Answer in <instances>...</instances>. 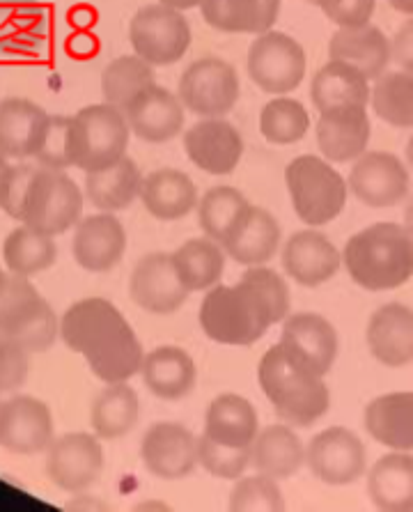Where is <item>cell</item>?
I'll return each instance as SVG.
<instances>
[{
	"instance_id": "cell-1",
	"label": "cell",
	"mask_w": 413,
	"mask_h": 512,
	"mask_svg": "<svg viewBox=\"0 0 413 512\" xmlns=\"http://www.w3.org/2000/svg\"><path fill=\"white\" fill-rule=\"evenodd\" d=\"M60 336L104 384L129 382L143 368L145 352L136 331L108 299L88 297L69 306Z\"/></svg>"
},
{
	"instance_id": "cell-2",
	"label": "cell",
	"mask_w": 413,
	"mask_h": 512,
	"mask_svg": "<svg viewBox=\"0 0 413 512\" xmlns=\"http://www.w3.org/2000/svg\"><path fill=\"white\" fill-rule=\"evenodd\" d=\"M342 265L363 290H397L413 278V237L397 223H374L349 237Z\"/></svg>"
},
{
	"instance_id": "cell-3",
	"label": "cell",
	"mask_w": 413,
	"mask_h": 512,
	"mask_svg": "<svg viewBox=\"0 0 413 512\" xmlns=\"http://www.w3.org/2000/svg\"><path fill=\"white\" fill-rule=\"evenodd\" d=\"M257 379L276 414L287 425L310 428L331 407V393L324 377L296 361L280 343L260 359Z\"/></svg>"
},
{
	"instance_id": "cell-4",
	"label": "cell",
	"mask_w": 413,
	"mask_h": 512,
	"mask_svg": "<svg viewBox=\"0 0 413 512\" xmlns=\"http://www.w3.org/2000/svg\"><path fill=\"white\" fill-rule=\"evenodd\" d=\"M200 324L214 343L248 347L274 327V315L260 290L239 278L237 285L209 287L200 306Z\"/></svg>"
},
{
	"instance_id": "cell-5",
	"label": "cell",
	"mask_w": 413,
	"mask_h": 512,
	"mask_svg": "<svg viewBox=\"0 0 413 512\" xmlns=\"http://www.w3.org/2000/svg\"><path fill=\"white\" fill-rule=\"evenodd\" d=\"M294 212L306 226H326L338 219L347 205L349 186L331 161L315 154L296 157L285 173Z\"/></svg>"
},
{
	"instance_id": "cell-6",
	"label": "cell",
	"mask_w": 413,
	"mask_h": 512,
	"mask_svg": "<svg viewBox=\"0 0 413 512\" xmlns=\"http://www.w3.org/2000/svg\"><path fill=\"white\" fill-rule=\"evenodd\" d=\"M74 118V166L90 173L124 157L131 127L127 115L113 104H92Z\"/></svg>"
},
{
	"instance_id": "cell-7",
	"label": "cell",
	"mask_w": 413,
	"mask_h": 512,
	"mask_svg": "<svg viewBox=\"0 0 413 512\" xmlns=\"http://www.w3.org/2000/svg\"><path fill=\"white\" fill-rule=\"evenodd\" d=\"M83 212V191L65 170L40 166L30 186L21 223L56 237L76 228Z\"/></svg>"
},
{
	"instance_id": "cell-8",
	"label": "cell",
	"mask_w": 413,
	"mask_h": 512,
	"mask_svg": "<svg viewBox=\"0 0 413 512\" xmlns=\"http://www.w3.org/2000/svg\"><path fill=\"white\" fill-rule=\"evenodd\" d=\"M129 40L134 53L152 67L175 65L191 46V26L182 10L163 3L147 5L131 19Z\"/></svg>"
},
{
	"instance_id": "cell-9",
	"label": "cell",
	"mask_w": 413,
	"mask_h": 512,
	"mask_svg": "<svg viewBox=\"0 0 413 512\" xmlns=\"http://www.w3.org/2000/svg\"><path fill=\"white\" fill-rule=\"evenodd\" d=\"M306 51L294 37L267 30L248 49L246 69L251 81L267 95H290L306 76Z\"/></svg>"
},
{
	"instance_id": "cell-10",
	"label": "cell",
	"mask_w": 413,
	"mask_h": 512,
	"mask_svg": "<svg viewBox=\"0 0 413 512\" xmlns=\"http://www.w3.org/2000/svg\"><path fill=\"white\" fill-rule=\"evenodd\" d=\"M239 90L237 69L228 60L205 56L184 69L177 95L186 111L200 118H223L235 108Z\"/></svg>"
},
{
	"instance_id": "cell-11",
	"label": "cell",
	"mask_w": 413,
	"mask_h": 512,
	"mask_svg": "<svg viewBox=\"0 0 413 512\" xmlns=\"http://www.w3.org/2000/svg\"><path fill=\"white\" fill-rule=\"evenodd\" d=\"M104 462V446L97 434L69 432L53 439L46 451V476L60 490L83 492L97 483Z\"/></svg>"
},
{
	"instance_id": "cell-12",
	"label": "cell",
	"mask_w": 413,
	"mask_h": 512,
	"mask_svg": "<svg viewBox=\"0 0 413 512\" xmlns=\"http://www.w3.org/2000/svg\"><path fill=\"white\" fill-rule=\"evenodd\" d=\"M306 464L324 485L345 487L356 483L368 467V453L363 441L352 430L326 428L310 439L306 448Z\"/></svg>"
},
{
	"instance_id": "cell-13",
	"label": "cell",
	"mask_w": 413,
	"mask_h": 512,
	"mask_svg": "<svg viewBox=\"0 0 413 512\" xmlns=\"http://www.w3.org/2000/svg\"><path fill=\"white\" fill-rule=\"evenodd\" d=\"M349 191L356 200L372 209L400 205L409 196V168L391 152H363L354 161L347 180Z\"/></svg>"
},
{
	"instance_id": "cell-14",
	"label": "cell",
	"mask_w": 413,
	"mask_h": 512,
	"mask_svg": "<svg viewBox=\"0 0 413 512\" xmlns=\"http://www.w3.org/2000/svg\"><path fill=\"white\" fill-rule=\"evenodd\" d=\"M53 416L46 402L33 395H14L0 402V446L17 455H37L53 444Z\"/></svg>"
},
{
	"instance_id": "cell-15",
	"label": "cell",
	"mask_w": 413,
	"mask_h": 512,
	"mask_svg": "<svg viewBox=\"0 0 413 512\" xmlns=\"http://www.w3.org/2000/svg\"><path fill=\"white\" fill-rule=\"evenodd\" d=\"M131 299L152 315H173L189 299V287L173 262V253H150L134 267L129 281Z\"/></svg>"
},
{
	"instance_id": "cell-16",
	"label": "cell",
	"mask_w": 413,
	"mask_h": 512,
	"mask_svg": "<svg viewBox=\"0 0 413 512\" xmlns=\"http://www.w3.org/2000/svg\"><path fill=\"white\" fill-rule=\"evenodd\" d=\"M140 457L152 476L161 480L186 478L200 464L198 437L179 423H157L145 432Z\"/></svg>"
},
{
	"instance_id": "cell-17",
	"label": "cell",
	"mask_w": 413,
	"mask_h": 512,
	"mask_svg": "<svg viewBox=\"0 0 413 512\" xmlns=\"http://www.w3.org/2000/svg\"><path fill=\"white\" fill-rule=\"evenodd\" d=\"M280 345L319 377L329 375L340 352L338 331L326 317L317 313L287 315L283 320Z\"/></svg>"
},
{
	"instance_id": "cell-18",
	"label": "cell",
	"mask_w": 413,
	"mask_h": 512,
	"mask_svg": "<svg viewBox=\"0 0 413 512\" xmlns=\"http://www.w3.org/2000/svg\"><path fill=\"white\" fill-rule=\"evenodd\" d=\"M184 150L193 166L209 175H230L244 157V138L235 124L207 118L184 134Z\"/></svg>"
},
{
	"instance_id": "cell-19",
	"label": "cell",
	"mask_w": 413,
	"mask_h": 512,
	"mask_svg": "<svg viewBox=\"0 0 413 512\" xmlns=\"http://www.w3.org/2000/svg\"><path fill=\"white\" fill-rule=\"evenodd\" d=\"M285 274L303 287L329 283L342 267V253L329 237L317 230H301L283 248Z\"/></svg>"
},
{
	"instance_id": "cell-20",
	"label": "cell",
	"mask_w": 413,
	"mask_h": 512,
	"mask_svg": "<svg viewBox=\"0 0 413 512\" xmlns=\"http://www.w3.org/2000/svg\"><path fill=\"white\" fill-rule=\"evenodd\" d=\"M127 251V232L111 212L85 216L76 223L74 260L92 274L111 271Z\"/></svg>"
},
{
	"instance_id": "cell-21",
	"label": "cell",
	"mask_w": 413,
	"mask_h": 512,
	"mask_svg": "<svg viewBox=\"0 0 413 512\" xmlns=\"http://www.w3.org/2000/svg\"><path fill=\"white\" fill-rule=\"evenodd\" d=\"M368 108L349 106L319 113L317 145L331 164H347L368 152L370 143Z\"/></svg>"
},
{
	"instance_id": "cell-22",
	"label": "cell",
	"mask_w": 413,
	"mask_h": 512,
	"mask_svg": "<svg viewBox=\"0 0 413 512\" xmlns=\"http://www.w3.org/2000/svg\"><path fill=\"white\" fill-rule=\"evenodd\" d=\"M131 131L147 143H166L184 129V104L179 95L154 83L124 108Z\"/></svg>"
},
{
	"instance_id": "cell-23",
	"label": "cell",
	"mask_w": 413,
	"mask_h": 512,
	"mask_svg": "<svg viewBox=\"0 0 413 512\" xmlns=\"http://www.w3.org/2000/svg\"><path fill=\"white\" fill-rule=\"evenodd\" d=\"M370 354L386 368L413 363V310L404 304H386L374 310L368 331Z\"/></svg>"
},
{
	"instance_id": "cell-24",
	"label": "cell",
	"mask_w": 413,
	"mask_h": 512,
	"mask_svg": "<svg viewBox=\"0 0 413 512\" xmlns=\"http://www.w3.org/2000/svg\"><path fill=\"white\" fill-rule=\"evenodd\" d=\"M51 115L33 102L10 97L0 102V154L5 159H30L49 129Z\"/></svg>"
},
{
	"instance_id": "cell-25",
	"label": "cell",
	"mask_w": 413,
	"mask_h": 512,
	"mask_svg": "<svg viewBox=\"0 0 413 512\" xmlns=\"http://www.w3.org/2000/svg\"><path fill=\"white\" fill-rule=\"evenodd\" d=\"M331 60H340L358 69L368 81H377L391 62V40L372 23L338 28L329 44Z\"/></svg>"
},
{
	"instance_id": "cell-26",
	"label": "cell",
	"mask_w": 413,
	"mask_h": 512,
	"mask_svg": "<svg viewBox=\"0 0 413 512\" xmlns=\"http://www.w3.org/2000/svg\"><path fill=\"white\" fill-rule=\"evenodd\" d=\"M150 393L161 400H182L196 389L198 368L191 354L182 347L163 345L145 354L140 368Z\"/></svg>"
},
{
	"instance_id": "cell-27",
	"label": "cell",
	"mask_w": 413,
	"mask_h": 512,
	"mask_svg": "<svg viewBox=\"0 0 413 512\" xmlns=\"http://www.w3.org/2000/svg\"><path fill=\"white\" fill-rule=\"evenodd\" d=\"M280 246V226L267 209L251 205L244 219L237 223L223 248L230 260L244 267H260L274 258Z\"/></svg>"
},
{
	"instance_id": "cell-28",
	"label": "cell",
	"mask_w": 413,
	"mask_h": 512,
	"mask_svg": "<svg viewBox=\"0 0 413 512\" xmlns=\"http://www.w3.org/2000/svg\"><path fill=\"white\" fill-rule=\"evenodd\" d=\"M363 421L377 444L391 451H413V391L379 395L365 407Z\"/></svg>"
},
{
	"instance_id": "cell-29",
	"label": "cell",
	"mask_w": 413,
	"mask_h": 512,
	"mask_svg": "<svg viewBox=\"0 0 413 512\" xmlns=\"http://www.w3.org/2000/svg\"><path fill=\"white\" fill-rule=\"evenodd\" d=\"M140 200L159 221H179L198 207V189L182 170L159 168L143 177Z\"/></svg>"
},
{
	"instance_id": "cell-30",
	"label": "cell",
	"mask_w": 413,
	"mask_h": 512,
	"mask_svg": "<svg viewBox=\"0 0 413 512\" xmlns=\"http://www.w3.org/2000/svg\"><path fill=\"white\" fill-rule=\"evenodd\" d=\"M260 432L257 411L246 398L237 393H223L207 405L205 437L223 446L248 448Z\"/></svg>"
},
{
	"instance_id": "cell-31",
	"label": "cell",
	"mask_w": 413,
	"mask_h": 512,
	"mask_svg": "<svg viewBox=\"0 0 413 512\" xmlns=\"http://www.w3.org/2000/svg\"><path fill=\"white\" fill-rule=\"evenodd\" d=\"M85 175V196L101 212H122L136 203L143 189V175L127 154L115 164Z\"/></svg>"
},
{
	"instance_id": "cell-32",
	"label": "cell",
	"mask_w": 413,
	"mask_h": 512,
	"mask_svg": "<svg viewBox=\"0 0 413 512\" xmlns=\"http://www.w3.org/2000/svg\"><path fill=\"white\" fill-rule=\"evenodd\" d=\"M368 494L379 510H413V455L393 451L374 462L368 473Z\"/></svg>"
},
{
	"instance_id": "cell-33",
	"label": "cell",
	"mask_w": 413,
	"mask_h": 512,
	"mask_svg": "<svg viewBox=\"0 0 413 512\" xmlns=\"http://www.w3.org/2000/svg\"><path fill=\"white\" fill-rule=\"evenodd\" d=\"M370 90V81L358 69L347 65V62L329 60L313 76L310 97H313V104L319 113L349 106L368 108Z\"/></svg>"
},
{
	"instance_id": "cell-34",
	"label": "cell",
	"mask_w": 413,
	"mask_h": 512,
	"mask_svg": "<svg viewBox=\"0 0 413 512\" xmlns=\"http://www.w3.org/2000/svg\"><path fill=\"white\" fill-rule=\"evenodd\" d=\"M200 12L221 33L262 35L278 21L280 0H205Z\"/></svg>"
},
{
	"instance_id": "cell-35",
	"label": "cell",
	"mask_w": 413,
	"mask_h": 512,
	"mask_svg": "<svg viewBox=\"0 0 413 512\" xmlns=\"http://www.w3.org/2000/svg\"><path fill=\"white\" fill-rule=\"evenodd\" d=\"M306 462V448H303L299 434L290 425H269L257 432L253 441L251 467L264 476L283 480L294 476Z\"/></svg>"
},
{
	"instance_id": "cell-36",
	"label": "cell",
	"mask_w": 413,
	"mask_h": 512,
	"mask_svg": "<svg viewBox=\"0 0 413 512\" xmlns=\"http://www.w3.org/2000/svg\"><path fill=\"white\" fill-rule=\"evenodd\" d=\"M140 418L138 393L127 382L106 384L92 402L90 423L99 439H120L136 428Z\"/></svg>"
},
{
	"instance_id": "cell-37",
	"label": "cell",
	"mask_w": 413,
	"mask_h": 512,
	"mask_svg": "<svg viewBox=\"0 0 413 512\" xmlns=\"http://www.w3.org/2000/svg\"><path fill=\"white\" fill-rule=\"evenodd\" d=\"M46 37V10L37 0H0V51L26 53Z\"/></svg>"
},
{
	"instance_id": "cell-38",
	"label": "cell",
	"mask_w": 413,
	"mask_h": 512,
	"mask_svg": "<svg viewBox=\"0 0 413 512\" xmlns=\"http://www.w3.org/2000/svg\"><path fill=\"white\" fill-rule=\"evenodd\" d=\"M173 262L189 292H202L221 281L225 248L209 237L189 239L173 253Z\"/></svg>"
},
{
	"instance_id": "cell-39",
	"label": "cell",
	"mask_w": 413,
	"mask_h": 512,
	"mask_svg": "<svg viewBox=\"0 0 413 512\" xmlns=\"http://www.w3.org/2000/svg\"><path fill=\"white\" fill-rule=\"evenodd\" d=\"M58 258V248L51 235L30 228L23 223L21 228L12 230L3 244V260L10 274L35 276L40 271L53 267Z\"/></svg>"
},
{
	"instance_id": "cell-40",
	"label": "cell",
	"mask_w": 413,
	"mask_h": 512,
	"mask_svg": "<svg viewBox=\"0 0 413 512\" xmlns=\"http://www.w3.org/2000/svg\"><path fill=\"white\" fill-rule=\"evenodd\" d=\"M246 196L232 186H214L198 203V221L202 232L223 246L225 239L232 235L237 223L248 212Z\"/></svg>"
},
{
	"instance_id": "cell-41",
	"label": "cell",
	"mask_w": 413,
	"mask_h": 512,
	"mask_svg": "<svg viewBox=\"0 0 413 512\" xmlns=\"http://www.w3.org/2000/svg\"><path fill=\"white\" fill-rule=\"evenodd\" d=\"M370 106L379 120L397 129L413 127V74L384 72L370 90Z\"/></svg>"
},
{
	"instance_id": "cell-42",
	"label": "cell",
	"mask_w": 413,
	"mask_h": 512,
	"mask_svg": "<svg viewBox=\"0 0 413 512\" xmlns=\"http://www.w3.org/2000/svg\"><path fill=\"white\" fill-rule=\"evenodd\" d=\"M154 81V67L140 56H122L113 60L101 76V92H104L106 104L118 106L124 111L138 95H143Z\"/></svg>"
},
{
	"instance_id": "cell-43",
	"label": "cell",
	"mask_w": 413,
	"mask_h": 512,
	"mask_svg": "<svg viewBox=\"0 0 413 512\" xmlns=\"http://www.w3.org/2000/svg\"><path fill=\"white\" fill-rule=\"evenodd\" d=\"M310 115L306 106L292 97H276L264 104L260 113V131L269 143L294 145L306 138Z\"/></svg>"
},
{
	"instance_id": "cell-44",
	"label": "cell",
	"mask_w": 413,
	"mask_h": 512,
	"mask_svg": "<svg viewBox=\"0 0 413 512\" xmlns=\"http://www.w3.org/2000/svg\"><path fill=\"white\" fill-rule=\"evenodd\" d=\"M46 301L28 276L7 274L0 285V333L10 336L40 313Z\"/></svg>"
},
{
	"instance_id": "cell-45",
	"label": "cell",
	"mask_w": 413,
	"mask_h": 512,
	"mask_svg": "<svg viewBox=\"0 0 413 512\" xmlns=\"http://www.w3.org/2000/svg\"><path fill=\"white\" fill-rule=\"evenodd\" d=\"M228 508L235 512H280L285 510V496L276 478L264 476V473L241 476L230 494Z\"/></svg>"
},
{
	"instance_id": "cell-46",
	"label": "cell",
	"mask_w": 413,
	"mask_h": 512,
	"mask_svg": "<svg viewBox=\"0 0 413 512\" xmlns=\"http://www.w3.org/2000/svg\"><path fill=\"white\" fill-rule=\"evenodd\" d=\"M253 457V446L248 448H232L223 446L218 441L209 439L202 434L198 439V460L200 467L212 473L216 478L225 480H237L251 467Z\"/></svg>"
},
{
	"instance_id": "cell-47",
	"label": "cell",
	"mask_w": 413,
	"mask_h": 512,
	"mask_svg": "<svg viewBox=\"0 0 413 512\" xmlns=\"http://www.w3.org/2000/svg\"><path fill=\"white\" fill-rule=\"evenodd\" d=\"M37 164L53 170H65L74 166V118L51 115L49 129L33 157Z\"/></svg>"
},
{
	"instance_id": "cell-48",
	"label": "cell",
	"mask_w": 413,
	"mask_h": 512,
	"mask_svg": "<svg viewBox=\"0 0 413 512\" xmlns=\"http://www.w3.org/2000/svg\"><path fill=\"white\" fill-rule=\"evenodd\" d=\"M60 336V322L56 310L49 304H44L40 313L33 320H28L21 329L10 333L7 338H12L19 347L26 349L28 354H40L51 349L56 338Z\"/></svg>"
},
{
	"instance_id": "cell-49",
	"label": "cell",
	"mask_w": 413,
	"mask_h": 512,
	"mask_svg": "<svg viewBox=\"0 0 413 512\" xmlns=\"http://www.w3.org/2000/svg\"><path fill=\"white\" fill-rule=\"evenodd\" d=\"M244 281L255 285L257 290L271 308V315H274V324L283 322L287 315H290V287H287L285 278L278 274V271L269 267H248L244 271Z\"/></svg>"
},
{
	"instance_id": "cell-50",
	"label": "cell",
	"mask_w": 413,
	"mask_h": 512,
	"mask_svg": "<svg viewBox=\"0 0 413 512\" xmlns=\"http://www.w3.org/2000/svg\"><path fill=\"white\" fill-rule=\"evenodd\" d=\"M30 356L12 338L0 333V393L14 391L30 375Z\"/></svg>"
},
{
	"instance_id": "cell-51",
	"label": "cell",
	"mask_w": 413,
	"mask_h": 512,
	"mask_svg": "<svg viewBox=\"0 0 413 512\" xmlns=\"http://www.w3.org/2000/svg\"><path fill=\"white\" fill-rule=\"evenodd\" d=\"M40 170V164L30 166V164H17L10 168V175H7L3 193H0V209L12 219L21 221L23 216V205H26L28 191L33 186V180Z\"/></svg>"
},
{
	"instance_id": "cell-52",
	"label": "cell",
	"mask_w": 413,
	"mask_h": 512,
	"mask_svg": "<svg viewBox=\"0 0 413 512\" xmlns=\"http://www.w3.org/2000/svg\"><path fill=\"white\" fill-rule=\"evenodd\" d=\"M329 17L338 28L363 26L374 14V0H306Z\"/></svg>"
},
{
	"instance_id": "cell-53",
	"label": "cell",
	"mask_w": 413,
	"mask_h": 512,
	"mask_svg": "<svg viewBox=\"0 0 413 512\" xmlns=\"http://www.w3.org/2000/svg\"><path fill=\"white\" fill-rule=\"evenodd\" d=\"M391 60H395L404 72L413 74V17L402 23L391 40Z\"/></svg>"
},
{
	"instance_id": "cell-54",
	"label": "cell",
	"mask_w": 413,
	"mask_h": 512,
	"mask_svg": "<svg viewBox=\"0 0 413 512\" xmlns=\"http://www.w3.org/2000/svg\"><path fill=\"white\" fill-rule=\"evenodd\" d=\"M159 3L168 5V7H175V10H193V7H202L205 0H159Z\"/></svg>"
},
{
	"instance_id": "cell-55",
	"label": "cell",
	"mask_w": 413,
	"mask_h": 512,
	"mask_svg": "<svg viewBox=\"0 0 413 512\" xmlns=\"http://www.w3.org/2000/svg\"><path fill=\"white\" fill-rule=\"evenodd\" d=\"M388 5H391L395 12L413 17V0H388Z\"/></svg>"
},
{
	"instance_id": "cell-56",
	"label": "cell",
	"mask_w": 413,
	"mask_h": 512,
	"mask_svg": "<svg viewBox=\"0 0 413 512\" xmlns=\"http://www.w3.org/2000/svg\"><path fill=\"white\" fill-rule=\"evenodd\" d=\"M404 228H407V232L413 237V198L409 200L407 209H404Z\"/></svg>"
},
{
	"instance_id": "cell-57",
	"label": "cell",
	"mask_w": 413,
	"mask_h": 512,
	"mask_svg": "<svg viewBox=\"0 0 413 512\" xmlns=\"http://www.w3.org/2000/svg\"><path fill=\"white\" fill-rule=\"evenodd\" d=\"M10 164H7V159L3 157V154H0V193H3V186H5V180H7V175H10Z\"/></svg>"
},
{
	"instance_id": "cell-58",
	"label": "cell",
	"mask_w": 413,
	"mask_h": 512,
	"mask_svg": "<svg viewBox=\"0 0 413 512\" xmlns=\"http://www.w3.org/2000/svg\"><path fill=\"white\" fill-rule=\"evenodd\" d=\"M407 161H409V166L413 168V134L409 136V141H407Z\"/></svg>"
},
{
	"instance_id": "cell-59",
	"label": "cell",
	"mask_w": 413,
	"mask_h": 512,
	"mask_svg": "<svg viewBox=\"0 0 413 512\" xmlns=\"http://www.w3.org/2000/svg\"><path fill=\"white\" fill-rule=\"evenodd\" d=\"M5 276H7V274H5V271H3V269H0V285H3V281H5Z\"/></svg>"
}]
</instances>
